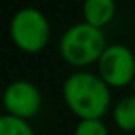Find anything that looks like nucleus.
I'll return each instance as SVG.
<instances>
[{
	"label": "nucleus",
	"mask_w": 135,
	"mask_h": 135,
	"mask_svg": "<svg viewBox=\"0 0 135 135\" xmlns=\"http://www.w3.org/2000/svg\"><path fill=\"white\" fill-rule=\"evenodd\" d=\"M67 104L82 120H99L109 106V87L91 72H75L63 84Z\"/></svg>",
	"instance_id": "f257e3e1"
},
{
	"label": "nucleus",
	"mask_w": 135,
	"mask_h": 135,
	"mask_svg": "<svg viewBox=\"0 0 135 135\" xmlns=\"http://www.w3.org/2000/svg\"><path fill=\"white\" fill-rule=\"evenodd\" d=\"M106 38L99 27L79 22L69 27L60 40V53L72 65H87L99 60L104 53Z\"/></svg>",
	"instance_id": "f03ea898"
},
{
	"label": "nucleus",
	"mask_w": 135,
	"mask_h": 135,
	"mask_svg": "<svg viewBox=\"0 0 135 135\" xmlns=\"http://www.w3.org/2000/svg\"><path fill=\"white\" fill-rule=\"evenodd\" d=\"M10 36L19 48L26 51H38L48 43L50 24L41 10L26 7L12 17Z\"/></svg>",
	"instance_id": "7ed1b4c3"
},
{
	"label": "nucleus",
	"mask_w": 135,
	"mask_h": 135,
	"mask_svg": "<svg viewBox=\"0 0 135 135\" xmlns=\"http://www.w3.org/2000/svg\"><path fill=\"white\" fill-rule=\"evenodd\" d=\"M99 72L109 86H125L135 75V56L125 45H109L99 58Z\"/></svg>",
	"instance_id": "20e7f679"
},
{
	"label": "nucleus",
	"mask_w": 135,
	"mask_h": 135,
	"mask_svg": "<svg viewBox=\"0 0 135 135\" xmlns=\"http://www.w3.org/2000/svg\"><path fill=\"white\" fill-rule=\"evenodd\" d=\"M3 104L9 115L31 118L41 108V94L34 84L27 80H16L7 86L3 94Z\"/></svg>",
	"instance_id": "39448f33"
},
{
	"label": "nucleus",
	"mask_w": 135,
	"mask_h": 135,
	"mask_svg": "<svg viewBox=\"0 0 135 135\" xmlns=\"http://www.w3.org/2000/svg\"><path fill=\"white\" fill-rule=\"evenodd\" d=\"M115 0H86L84 2V17L86 22L101 27L113 19Z\"/></svg>",
	"instance_id": "423d86ee"
},
{
	"label": "nucleus",
	"mask_w": 135,
	"mask_h": 135,
	"mask_svg": "<svg viewBox=\"0 0 135 135\" xmlns=\"http://www.w3.org/2000/svg\"><path fill=\"white\" fill-rule=\"evenodd\" d=\"M115 122L123 130H135V96H127L116 104Z\"/></svg>",
	"instance_id": "0eeeda50"
},
{
	"label": "nucleus",
	"mask_w": 135,
	"mask_h": 135,
	"mask_svg": "<svg viewBox=\"0 0 135 135\" xmlns=\"http://www.w3.org/2000/svg\"><path fill=\"white\" fill-rule=\"evenodd\" d=\"M0 135H34V132L24 118L3 115L0 118Z\"/></svg>",
	"instance_id": "6e6552de"
},
{
	"label": "nucleus",
	"mask_w": 135,
	"mask_h": 135,
	"mask_svg": "<svg viewBox=\"0 0 135 135\" xmlns=\"http://www.w3.org/2000/svg\"><path fill=\"white\" fill-rule=\"evenodd\" d=\"M75 135H108V128L101 120H82L75 128Z\"/></svg>",
	"instance_id": "1a4fd4ad"
},
{
	"label": "nucleus",
	"mask_w": 135,
	"mask_h": 135,
	"mask_svg": "<svg viewBox=\"0 0 135 135\" xmlns=\"http://www.w3.org/2000/svg\"><path fill=\"white\" fill-rule=\"evenodd\" d=\"M133 89H135V82H133Z\"/></svg>",
	"instance_id": "9d476101"
}]
</instances>
